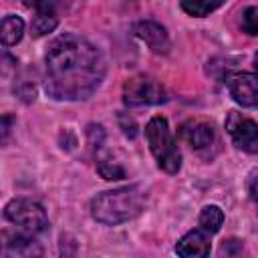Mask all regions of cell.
Returning a JSON list of instances; mask_svg holds the SVG:
<instances>
[{
	"label": "cell",
	"mask_w": 258,
	"mask_h": 258,
	"mask_svg": "<svg viewBox=\"0 0 258 258\" xmlns=\"http://www.w3.org/2000/svg\"><path fill=\"white\" fill-rule=\"evenodd\" d=\"M107 73L103 52L85 36L64 32L44 54V89L58 101H85L103 83Z\"/></svg>",
	"instance_id": "cell-1"
},
{
	"label": "cell",
	"mask_w": 258,
	"mask_h": 258,
	"mask_svg": "<svg viewBox=\"0 0 258 258\" xmlns=\"http://www.w3.org/2000/svg\"><path fill=\"white\" fill-rule=\"evenodd\" d=\"M147 194L141 185H125L101 191L91 200V216L105 226H117L137 218L145 210Z\"/></svg>",
	"instance_id": "cell-2"
},
{
	"label": "cell",
	"mask_w": 258,
	"mask_h": 258,
	"mask_svg": "<svg viewBox=\"0 0 258 258\" xmlns=\"http://www.w3.org/2000/svg\"><path fill=\"white\" fill-rule=\"evenodd\" d=\"M145 139L159 169L167 173H177L181 169V153L163 115H155L149 119V123L145 125Z\"/></svg>",
	"instance_id": "cell-3"
},
{
	"label": "cell",
	"mask_w": 258,
	"mask_h": 258,
	"mask_svg": "<svg viewBox=\"0 0 258 258\" xmlns=\"http://www.w3.org/2000/svg\"><path fill=\"white\" fill-rule=\"evenodd\" d=\"M4 218L12 222L18 232L38 236L48 230V216L44 208L28 198H14L4 206Z\"/></svg>",
	"instance_id": "cell-4"
},
{
	"label": "cell",
	"mask_w": 258,
	"mask_h": 258,
	"mask_svg": "<svg viewBox=\"0 0 258 258\" xmlns=\"http://www.w3.org/2000/svg\"><path fill=\"white\" fill-rule=\"evenodd\" d=\"M167 91L161 83L151 77L137 75L125 81L123 85V103L127 107H143V105H159L165 103Z\"/></svg>",
	"instance_id": "cell-5"
},
{
	"label": "cell",
	"mask_w": 258,
	"mask_h": 258,
	"mask_svg": "<svg viewBox=\"0 0 258 258\" xmlns=\"http://www.w3.org/2000/svg\"><path fill=\"white\" fill-rule=\"evenodd\" d=\"M224 125L232 143L238 149L246 153H258V123L254 119H250L244 113L230 111Z\"/></svg>",
	"instance_id": "cell-6"
},
{
	"label": "cell",
	"mask_w": 258,
	"mask_h": 258,
	"mask_svg": "<svg viewBox=\"0 0 258 258\" xmlns=\"http://www.w3.org/2000/svg\"><path fill=\"white\" fill-rule=\"evenodd\" d=\"M181 141H185L196 153L200 155H212V149L216 147L218 143V137H216V129L212 123L204 121V119H187L179 125L177 129Z\"/></svg>",
	"instance_id": "cell-7"
},
{
	"label": "cell",
	"mask_w": 258,
	"mask_h": 258,
	"mask_svg": "<svg viewBox=\"0 0 258 258\" xmlns=\"http://www.w3.org/2000/svg\"><path fill=\"white\" fill-rule=\"evenodd\" d=\"M228 91L230 97L242 105V107H250V109H258V75L252 73H238L228 77Z\"/></svg>",
	"instance_id": "cell-8"
},
{
	"label": "cell",
	"mask_w": 258,
	"mask_h": 258,
	"mask_svg": "<svg viewBox=\"0 0 258 258\" xmlns=\"http://www.w3.org/2000/svg\"><path fill=\"white\" fill-rule=\"evenodd\" d=\"M133 34L141 38L151 52L155 54H165L169 50V34L165 26H161L155 20H139L133 26Z\"/></svg>",
	"instance_id": "cell-9"
},
{
	"label": "cell",
	"mask_w": 258,
	"mask_h": 258,
	"mask_svg": "<svg viewBox=\"0 0 258 258\" xmlns=\"http://www.w3.org/2000/svg\"><path fill=\"white\" fill-rule=\"evenodd\" d=\"M210 234L204 230H191L183 234L175 244L177 258H210Z\"/></svg>",
	"instance_id": "cell-10"
},
{
	"label": "cell",
	"mask_w": 258,
	"mask_h": 258,
	"mask_svg": "<svg viewBox=\"0 0 258 258\" xmlns=\"http://www.w3.org/2000/svg\"><path fill=\"white\" fill-rule=\"evenodd\" d=\"M32 8L36 10V16L32 20V34L34 36H42V34L52 32L56 28V24H58L54 6L50 2H32Z\"/></svg>",
	"instance_id": "cell-11"
},
{
	"label": "cell",
	"mask_w": 258,
	"mask_h": 258,
	"mask_svg": "<svg viewBox=\"0 0 258 258\" xmlns=\"http://www.w3.org/2000/svg\"><path fill=\"white\" fill-rule=\"evenodd\" d=\"M4 238H6V248H12L16 254L24 256V258H40L42 256V248L40 244L34 240V236H28L24 232H16V234H8L4 232Z\"/></svg>",
	"instance_id": "cell-12"
},
{
	"label": "cell",
	"mask_w": 258,
	"mask_h": 258,
	"mask_svg": "<svg viewBox=\"0 0 258 258\" xmlns=\"http://www.w3.org/2000/svg\"><path fill=\"white\" fill-rule=\"evenodd\" d=\"M2 44L8 48V46H14L16 42H20L22 34H24V20L16 14H6L2 18Z\"/></svg>",
	"instance_id": "cell-13"
},
{
	"label": "cell",
	"mask_w": 258,
	"mask_h": 258,
	"mask_svg": "<svg viewBox=\"0 0 258 258\" xmlns=\"http://www.w3.org/2000/svg\"><path fill=\"white\" fill-rule=\"evenodd\" d=\"M198 224H200V230H204L206 234H216L224 224V212L214 204L204 206L200 212Z\"/></svg>",
	"instance_id": "cell-14"
},
{
	"label": "cell",
	"mask_w": 258,
	"mask_h": 258,
	"mask_svg": "<svg viewBox=\"0 0 258 258\" xmlns=\"http://www.w3.org/2000/svg\"><path fill=\"white\" fill-rule=\"evenodd\" d=\"M179 6H181V10H183V12H187L189 16H198V18H202V16H208L210 12L218 10V8L222 6V2H206V0H181V2H179Z\"/></svg>",
	"instance_id": "cell-15"
},
{
	"label": "cell",
	"mask_w": 258,
	"mask_h": 258,
	"mask_svg": "<svg viewBox=\"0 0 258 258\" xmlns=\"http://www.w3.org/2000/svg\"><path fill=\"white\" fill-rule=\"evenodd\" d=\"M240 26H242L244 32H248L252 36H258V6H248V8L242 10Z\"/></svg>",
	"instance_id": "cell-16"
},
{
	"label": "cell",
	"mask_w": 258,
	"mask_h": 258,
	"mask_svg": "<svg viewBox=\"0 0 258 258\" xmlns=\"http://www.w3.org/2000/svg\"><path fill=\"white\" fill-rule=\"evenodd\" d=\"M97 169H99V173H101L105 179H123V177H125V169H123L121 165L109 161V159H101V161L97 163Z\"/></svg>",
	"instance_id": "cell-17"
},
{
	"label": "cell",
	"mask_w": 258,
	"mask_h": 258,
	"mask_svg": "<svg viewBox=\"0 0 258 258\" xmlns=\"http://www.w3.org/2000/svg\"><path fill=\"white\" fill-rule=\"evenodd\" d=\"M14 93H16L24 103H32V101L36 99V85H34V81L22 79V81H18V87H14Z\"/></svg>",
	"instance_id": "cell-18"
},
{
	"label": "cell",
	"mask_w": 258,
	"mask_h": 258,
	"mask_svg": "<svg viewBox=\"0 0 258 258\" xmlns=\"http://www.w3.org/2000/svg\"><path fill=\"white\" fill-rule=\"evenodd\" d=\"M119 125H121V129H123V133L127 135V137H135L137 135V125H135V121L129 117V115H125V113H119Z\"/></svg>",
	"instance_id": "cell-19"
},
{
	"label": "cell",
	"mask_w": 258,
	"mask_h": 258,
	"mask_svg": "<svg viewBox=\"0 0 258 258\" xmlns=\"http://www.w3.org/2000/svg\"><path fill=\"white\" fill-rule=\"evenodd\" d=\"M10 123H12V117H10V115H4V117H2V143H6V139H8Z\"/></svg>",
	"instance_id": "cell-20"
},
{
	"label": "cell",
	"mask_w": 258,
	"mask_h": 258,
	"mask_svg": "<svg viewBox=\"0 0 258 258\" xmlns=\"http://www.w3.org/2000/svg\"><path fill=\"white\" fill-rule=\"evenodd\" d=\"M250 194H252L254 202L258 204V179H256V181H252V185H250Z\"/></svg>",
	"instance_id": "cell-21"
},
{
	"label": "cell",
	"mask_w": 258,
	"mask_h": 258,
	"mask_svg": "<svg viewBox=\"0 0 258 258\" xmlns=\"http://www.w3.org/2000/svg\"><path fill=\"white\" fill-rule=\"evenodd\" d=\"M254 67H256V71H258V52L254 54Z\"/></svg>",
	"instance_id": "cell-22"
}]
</instances>
